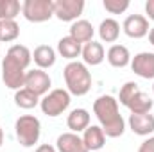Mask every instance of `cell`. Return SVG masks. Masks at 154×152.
<instances>
[{
    "mask_svg": "<svg viewBox=\"0 0 154 152\" xmlns=\"http://www.w3.org/2000/svg\"><path fill=\"white\" fill-rule=\"evenodd\" d=\"M32 61V54L25 45H13L9 47L5 57L2 59V81L9 90H22L25 82L27 68Z\"/></svg>",
    "mask_w": 154,
    "mask_h": 152,
    "instance_id": "obj_1",
    "label": "cell"
},
{
    "mask_svg": "<svg viewBox=\"0 0 154 152\" xmlns=\"http://www.w3.org/2000/svg\"><path fill=\"white\" fill-rule=\"evenodd\" d=\"M93 113L97 116L106 138H120L125 131V122L118 111V100L113 95H102L93 102Z\"/></svg>",
    "mask_w": 154,
    "mask_h": 152,
    "instance_id": "obj_2",
    "label": "cell"
},
{
    "mask_svg": "<svg viewBox=\"0 0 154 152\" xmlns=\"http://www.w3.org/2000/svg\"><path fill=\"white\" fill-rule=\"evenodd\" d=\"M63 77H65L66 91L70 95L82 97L91 90V74L88 66L81 61H70L63 70Z\"/></svg>",
    "mask_w": 154,
    "mask_h": 152,
    "instance_id": "obj_3",
    "label": "cell"
},
{
    "mask_svg": "<svg viewBox=\"0 0 154 152\" xmlns=\"http://www.w3.org/2000/svg\"><path fill=\"white\" fill-rule=\"evenodd\" d=\"M16 140L22 147L31 149L39 141L41 136V123L34 114H22L14 123Z\"/></svg>",
    "mask_w": 154,
    "mask_h": 152,
    "instance_id": "obj_4",
    "label": "cell"
},
{
    "mask_svg": "<svg viewBox=\"0 0 154 152\" xmlns=\"http://www.w3.org/2000/svg\"><path fill=\"white\" fill-rule=\"evenodd\" d=\"M70 102H72V95L63 88H56V90L48 91L45 97H41L39 108H41L43 114L54 118V116H59L65 113L68 109Z\"/></svg>",
    "mask_w": 154,
    "mask_h": 152,
    "instance_id": "obj_5",
    "label": "cell"
},
{
    "mask_svg": "<svg viewBox=\"0 0 154 152\" xmlns=\"http://www.w3.org/2000/svg\"><path fill=\"white\" fill-rule=\"evenodd\" d=\"M22 14L27 22L43 23L54 16V0H23Z\"/></svg>",
    "mask_w": 154,
    "mask_h": 152,
    "instance_id": "obj_6",
    "label": "cell"
},
{
    "mask_svg": "<svg viewBox=\"0 0 154 152\" xmlns=\"http://www.w3.org/2000/svg\"><path fill=\"white\" fill-rule=\"evenodd\" d=\"M84 11V0H54V16L61 22H77Z\"/></svg>",
    "mask_w": 154,
    "mask_h": 152,
    "instance_id": "obj_7",
    "label": "cell"
},
{
    "mask_svg": "<svg viewBox=\"0 0 154 152\" xmlns=\"http://www.w3.org/2000/svg\"><path fill=\"white\" fill-rule=\"evenodd\" d=\"M50 86H52V81H50V77H48V74H47L45 70L34 68V70H29V72L25 74L23 88H27V90H31L32 93H36L39 99L48 93Z\"/></svg>",
    "mask_w": 154,
    "mask_h": 152,
    "instance_id": "obj_8",
    "label": "cell"
},
{
    "mask_svg": "<svg viewBox=\"0 0 154 152\" xmlns=\"http://www.w3.org/2000/svg\"><path fill=\"white\" fill-rule=\"evenodd\" d=\"M122 31H124V34L129 36V38L142 39V38H145V36L149 34V31H151L149 20H147L143 14H129V16L124 20V23H122Z\"/></svg>",
    "mask_w": 154,
    "mask_h": 152,
    "instance_id": "obj_9",
    "label": "cell"
},
{
    "mask_svg": "<svg viewBox=\"0 0 154 152\" xmlns=\"http://www.w3.org/2000/svg\"><path fill=\"white\" fill-rule=\"evenodd\" d=\"M131 70L142 79H154V52H140L131 57Z\"/></svg>",
    "mask_w": 154,
    "mask_h": 152,
    "instance_id": "obj_10",
    "label": "cell"
},
{
    "mask_svg": "<svg viewBox=\"0 0 154 152\" xmlns=\"http://www.w3.org/2000/svg\"><path fill=\"white\" fill-rule=\"evenodd\" d=\"M81 57H82V63L86 66H99L104 59H106V52H104V47L102 43L99 41H88L82 45V52H81Z\"/></svg>",
    "mask_w": 154,
    "mask_h": 152,
    "instance_id": "obj_11",
    "label": "cell"
},
{
    "mask_svg": "<svg viewBox=\"0 0 154 152\" xmlns=\"http://www.w3.org/2000/svg\"><path fill=\"white\" fill-rule=\"evenodd\" d=\"M56 150L57 152H88L82 138L75 132H63L56 140Z\"/></svg>",
    "mask_w": 154,
    "mask_h": 152,
    "instance_id": "obj_12",
    "label": "cell"
},
{
    "mask_svg": "<svg viewBox=\"0 0 154 152\" xmlns=\"http://www.w3.org/2000/svg\"><path fill=\"white\" fill-rule=\"evenodd\" d=\"M129 129L138 136H149L154 132V114H133L129 116Z\"/></svg>",
    "mask_w": 154,
    "mask_h": 152,
    "instance_id": "obj_13",
    "label": "cell"
},
{
    "mask_svg": "<svg viewBox=\"0 0 154 152\" xmlns=\"http://www.w3.org/2000/svg\"><path fill=\"white\" fill-rule=\"evenodd\" d=\"M81 138H82V141H84L88 152L100 150V149L104 147V143H106V134H104V131H102L100 125H90V127L82 132Z\"/></svg>",
    "mask_w": 154,
    "mask_h": 152,
    "instance_id": "obj_14",
    "label": "cell"
},
{
    "mask_svg": "<svg viewBox=\"0 0 154 152\" xmlns=\"http://www.w3.org/2000/svg\"><path fill=\"white\" fill-rule=\"evenodd\" d=\"M152 106H154V100L147 95V93H143L142 90H138V91H136L129 100H127V104H125V108H127L133 114L151 113Z\"/></svg>",
    "mask_w": 154,
    "mask_h": 152,
    "instance_id": "obj_15",
    "label": "cell"
},
{
    "mask_svg": "<svg viewBox=\"0 0 154 152\" xmlns=\"http://www.w3.org/2000/svg\"><path fill=\"white\" fill-rule=\"evenodd\" d=\"M66 125L70 129V132H84L88 127H90V113L88 109L84 108H77V109H72L70 114L66 116Z\"/></svg>",
    "mask_w": 154,
    "mask_h": 152,
    "instance_id": "obj_16",
    "label": "cell"
},
{
    "mask_svg": "<svg viewBox=\"0 0 154 152\" xmlns=\"http://www.w3.org/2000/svg\"><path fill=\"white\" fill-rule=\"evenodd\" d=\"M106 59L113 68H125L127 65H131V52L124 45H111L106 54Z\"/></svg>",
    "mask_w": 154,
    "mask_h": 152,
    "instance_id": "obj_17",
    "label": "cell"
},
{
    "mask_svg": "<svg viewBox=\"0 0 154 152\" xmlns=\"http://www.w3.org/2000/svg\"><path fill=\"white\" fill-rule=\"evenodd\" d=\"M93 32H95V29H93V25L88 20H77V22H74L70 25V34L68 36L74 38L77 43L84 45V43L93 39Z\"/></svg>",
    "mask_w": 154,
    "mask_h": 152,
    "instance_id": "obj_18",
    "label": "cell"
},
{
    "mask_svg": "<svg viewBox=\"0 0 154 152\" xmlns=\"http://www.w3.org/2000/svg\"><path fill=\"white\" fill-rule=\"evenodd\" d=\"M32 61L36 63L39 70H47V68L54 66V63H56V50L50 45H39L32 52Z\"/></svg>",
    "mask_w": 154,
    "mask_h": 152,
    "instance_id": "obj_19",
    "label": "cell"
},
{
    "mask_svg": "<svg viewBox=\"0 0 154 152\" xmlns=\"http://www.w3.org/2000/svg\"><path fill=\"white\" fill-rule=\"evenodd\" d=\"M57 52H59L65 59L75 61L77 57L81 56V52H82V45L77 43L75 39L70 38V36H65V38H61L57 41Z\"/></svg>",
    "mask_w": 154,
    "mask_h": 152,
    "instance_id": "obj_20",
    "label": "cell"
},
{
    "mask_svg": "<svg viewBox=\"0 0 154 152\" xmlns=\"http://www.w3.org/2000/svg\"><path fill=\"white\" fill-rule=\"evenodd\" d=\"M99 36L106 43H115L120 36V23L113 18H106L99 25Z\"/></svg>",
    "mask_w": 154,
    "mask_h": 152,
    "instance_id": "obj_21",
    "label": "cell"
},
{
    "mask_svg": "<svg viewBox=\"0 0 154 152\" xmlns=\"http://www.w3.org/2000/svg\"><path fill=\"white\" fill-rule=\"evenodd\" d=\"M39 100L41 99H39L38 95L32 93L27 88H22V90L14 91V104L18 108H22V109H32V108H36V106H39Z\"/></svg>",
    "mask_w": 154,
    "mask_h": 152,
    "instance_id": "obj_22",
    "label": "cell"
},
{
    "mask_svg": "<svg viewBox=\"0 0 154 152\" xmlns=\"http://www.w3.org/2000/svg\"><path fill=\"white\" fill-rule=\"evenodd\" d=\"M22 13V4L18 0H0V22L14 20Z\"/></svg>",
    "mask_w": 154,
    "mask_h": 152,
    "instance_id": "obj_23",
    "label": "cell"
},
{
    "mask_svg": "<svg viewBox=\"0 0 154 152\" xmlns=\"http://www.w3.org/2000/svg\"><path fill=\"white\" fill-rule=\"evenodd\" d=\"M18 36H20V25L14 20L0 22V41L9 43V41H14Z\"/></svg>",
    "mask_w": 154,
    "mask_h": 152,
    "instance_id": "obj_24",
    "label": "cell"
},
{
    "mask_svg": "<svg viewBox=\"0 0 154 152\" xmlns=\"http://www.w3.org/2000/svg\"><path fill=\"white\" fill-rule=\"evenodd\" d=\"M138 90H140V88H138V84H136V82L127 81V82L120 88V93H118V99H116V100H118L122 106H125V104H127V100H129V99L138 91Z\"/></svg>",
    "mask_w": 154,
    "mask_h": 152,
    "instance_id": "obj_25",
    "label": "cell"
},
{
    "mask_svg": "<svg viewBox=\"0 0 154 152\" xmlns=\"http://www.w3.org/2000/svg\"><path fill=\"white\" fill-rule=\"evenodd\" d=\"M104 9L111 14H122L129 7V0H104L102 2Z\"/></svg>",
    "mask_w": 154,
    "mask_h": 152,
    "instance_id": "obj_26",
    "label": "cell"
},
{
    "mask_svg": "<svg viewBox=\"0 0 154 152\" xmlns=\"http://www.w3.org/2000/svg\"><path fill=\"white\" fill-rule=\"evenodd\" d=\"M138 152H154V136H149L142 145L138 147Z\"/></svg>",
    "mask_w": 154,
    "mask_h": 152,
    "instance_id": "obj_27",
    "label": "cell"
},
{
    "mask_svg": "<svg viewBox=\"0 0 154 152\" xmlns=\"http://www.w3.org/2000/svg\"><path fill=\"white\" fill-rule=\"evenodd\" d=\"M145 13H147L145 18L154 22V0H147V2H145Z\"/></svg>",
    "mask_w": 154,
    "mask_h": 152,
    "instance_id": "obj_28",
    "label": "cell"
},
{
    "mask_svg": "<svg viewBox=\"0 0 154 152\" xmlns=\"http://www.w3.org/2000/svg\"><path fill=\"white\" fill-rule=\"evenodd\" d=\"M34 152H57V150H56V147H52V145H48V143H43V145H39Z\"/></svg>",
    "mask_w": 154,
    "mask_h": 152,
    "instance_id": "obj_29",
    "label": "cell"
},
{
    "mask_svg": "<svg viewBox=\"0 0 154 152\" xmlns=\"http://www.w3.org/2000/svg\"><path fill=\"white\" fill-rule=\"evenodd\" d=\"M149 41H151V45L154 47V27H151V31H149Z\"/></svg>",
    "mask_w": 154,
    "mask_h": 152,
    "instance_id": "obj_30",
    "label": "cell"
},
{
    "mask_svg": "<svg viewBox=\"0 0 154 152\" xmlns=\"http://www.w3.org/2000/svg\"><path fill=\"white\" fill-rule=\"evenodd\" d=\"M2 143H4V131H2V127H0V147H2Z\"/></svg>",
    "mask_w": 154,
    "mask_h": 152,
    "instance_id": "obj_31",
    "label": "cell"
},
{
    "mask_svg": "<svg viewBox=\"0 0 154 152\" xmlns=\"http://www.w3.org/2000/svg\"><path fill=\"white\" fill-rule=\"evenodd\" d=\"M152 93H154V84H152Z\"/></svg>",
    "mask_w": 154,
    "mask_h": 152,
    "instance_id": "obj_32",
    "label": "cell"
}]
</instances>
